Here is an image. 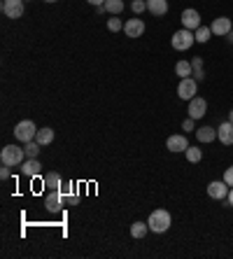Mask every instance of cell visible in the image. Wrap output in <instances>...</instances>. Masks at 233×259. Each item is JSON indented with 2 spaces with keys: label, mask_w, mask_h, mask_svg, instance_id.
<instances>
[{
  "label": "cell",
  "mask_w": 233,
  "mask_h": 259,
  "mask_svg": "<svg viewBox=\"0 0 233 259\" xmlns=\"http://www.w3.org/2000/svg\"><path fill=\"white\" fill-rule=\"evenodd\" d=\"M228 121H233V110H231V112H228Z\"/></svg>",
  "instance_id": "e575fe53"
},
{
  "label": "cell",
  "mask_w": 233,
  "mask_h": 259,
  "mask_svg": "<svg viewBox=\"0 0 233 259\" xmlns=\"http://www.w3.org/2000/svg\"><path fill=\"white\" fill-rule=\"evenodd\" d=\"M103 10H105V12H110L112 17H116V14L124 10V0H105Z\"/></svg>",
  "instance_id": "603a6c76"
},
{
  "label": "cell",
  "mask_w": 233,
  "mask_h": 259,
  "mask_svg": "<svg viewBox=\"0 0 233 259\" xmlns=\"http://www.w3.org/2000/svg\"><path fill=\"white\" fill-rule=\"evenodd\" d=\"M196 119H191V117H187V119L182 121V128L184 131H196V124H194Z\"/></svg>",
  "instance_id": "f1b7e54d"
},
{
  "label": "cell",
  "mask_w": 233,
  "mask_h": 259,
  "mask_svg": "<svg viewBox=\"0 0 233 259\" xmlns=\"http://www.w3.org/2000/svg\"><path fill=\"white\" fill-rule=\"evenodd\" d=\"M201 26V14L196 10H184L182 12V28H189V30H196Z\"/></svg>",
  "instance_id": "8fae6325"
},
{
  "label": "cell",
  "mask_w": 233,
  "mask_h": 259,
  "mask_svg": "<svg viewBox=\"0 0 233 259\" xmlns=\"http://www.w3.org/2000/svg\"><path fill=\"white\" fill-rule=\"evenodd\" d=\"M217 138L221 145H233V121H224L217 128Z\"/></svg>",
  "instance_id": "4fadbf2b"
},
{
  "label": "cell",
  "mask_w": 233,
  "mask_h": 259,
  "mask_svg": "<svg viewBox=\"0 0 233 259\" xmlns=\"http://www.w3.org/2000/svg\"><path fill=\"white\" fill-rule=\"evenodd\" d=\"M147 231H149V224H145V222H133L131 224V236H133V238H145Z\"/></svg>",
  "instance_id": "7402d4cb"
},
{
  "label": "cell",
  "mask_w": 233,
  "mask_h": 259,
  "mask_svg": "<svg viewBox=\"0 0 233 259\" xmlns=\"http://www.w3.org/2000/svg\"><path fill=\"white\" fill-rule=\"evenodd\" d=\"M44 3H59V0H44Z\"/></svg>",
  "instance_id": "d590c367"
},
{
  "label": "cell",
  "mask_w": 233,
  "mask_h": 259,
  "mask_svg": "<svg viewBox=\"0 0 233 259\" xmlns=\"http://www.w3.org/2000/svg\"><path fill=\"white\" fill-rule=\"evenodd\" d=\"M226 199H228V205H233V187L228 189V196H226Z\"/></svg>",
  "instance_id": "d6a6232c"
},
{
  "label": "cell",
  "mask_w": 233,
  "mask_h": 259,
  "mask_svg": "<svg viewBox=\"0 0 233 259\" xmlns=\"http://www.w3.org/2000/svg\"><path fill=\"white\" fill-rule=\"evenodd\" d=\"M208 196L210 199H217V201L226 199L228 196V185L224 180H212L208 185Z\"/></svg>",
  "instance_id": "ba28073f"
},
{
  "label": "cell",
  "mask_w": 233,
  "mask_h": 259,
  "mask_svg": "<svg viewBox=\"0 0 233 259\" xmlns=\"http://www.w3.org/2000/svg\"><path fill=\"white\" fill-rule=\"evenodd\" d=\"M107 30H110V33H119V30H124L122 19H116V17L107 19Z\"/></svg>",
  "instance_id": "4316f807"
},
{
  "label": "cell",
  "mask_w": 233,
  "mask_h": 259,
  "mask_svg": "<svg viewBox=\"0 0 233 259\" xmlns=\"http://www.w3.org/2000/svg\"><path fill=\"white\" fill-rule=\"evenodd\" d=\"M35 140L42 145V147H44V145H51V143H54V131H51L49 126H47V128H37Z\"/></svg>",
  "instance_id": "ffe728a7"
},
{
  "label": "cell",
  "mask_w": 233,
  "mask_h": 259,
  "mask_svg": "<svg viewBox=\"0 0 233 259\" xmlns=\"http://www.w3.org/2000/svg\"><path fill=\"white\" fill-rule=\"evenodd\" d=\"M21 170H24V175H28V178H37V175L42 173V163L37 161V159H26V161L21 163Z\"/></svg>",
  "instance_id": "9a60e30c"
},
{
  "label": "cell",
  "mask_w": 233,
  "mask_h": 259,
  "mask_svg": "<svg viewBox=\"0 0 233 259\" xmlns=\"http://www.w3.org/2000/svg\"><path fill=\"white\" fill-rule=\"evenodd\" d=\"M194 35H196V42L205 45L212 37V30H210V26H198L196 30H194Z\"/></svg>",
  "instance_id": "cb8c5ba5"
},
{
  "label": "cell",
  "mask_w": 233,
  "mask_h": 259,
  "mask_svg": "<svg viewBox=\"0 0 233 259\" xmlns=\"http://www.w3.org/2000/svg\"><path fill=\"white\" fill-rule=\"evenodd\" d=\"M44 187L49 189V192H59L63 187V180L59 173H47L44 175Z\"/></svg>",
  "instance_id": "ac0fdd59"
},
{
  "label": "cell",
  "mask_w": 233,
  "mask_h": 259,
  "mask_svg": "<svg viewBox=\"0 0 233 259\" xmlns=\"http://www.w3.org/2000/svg\"><path fill=\"white\" fill-rule=\"evenodd\" d=\"M175 72L180 75V79L191 77V75H194V66H191V61H178V63H175Z\"/></svg>",
  "instance_id": "d6986e66"
},
{
  "label": "cell",
  "mask_w": 233,
  "mask_h": 259,
  "mask_svg": "<svg viewBox=\"0 0 233 259\" xmlns=\"http://www.w3.org/2000/svg\"><path fill=\"white\" fill-rule=\"evenodd\" d=\"M231 19L228 17H217L212 24H210V30H212V35H228V30H231Z\"/></svg>",
  "instance_id": "7c38bea8"
},
{
  "label": "cell",
  "mask_w": 233,
  "mask_h": 259,
  "mask_svg": "<svg viewBox=\"0 0 233 259\" xmlns=\"http://www.w3.org/2000/svg\"><path fill=\"white\" fill-rule=\"evenodd\" d=\"M191 66H194V75H191V77L196 79V82H198V79L203 82V77H205V72H203V59H201V56H196V59H191Z\"/></svg>",
  "instance_id": "484cf974"
},
{
  "label": "cell",
  "mask_w": 233,
  "mask_h": 259,
  "mask_svg": "<svg viewBox=\"0 0 233 259\" xmlns=\"http://www.w3.org/2000/svg\"><path fill=\"white\" fill-rule=\"evenodd\" d=\"M147 12L154 14V17H166L168 0H147Z\"/></svg>",
  "instance_id": "5bb4252c"
},
{
  "label": "cell",
  "mask_w": 233,
  "mask_h": 259,
  "mask_svg": "<svg viewBox=\"0 0 233 259\" xmlns=\"http://www.w3.org/2000/svg\"><path fill=\"white\" fill-rule=\"evenodd\" d=\"M196 138H198V143H212V140H217V128H212V126L196 128Z\"/></svg>",
  "instance_id": "e0dca14e"
},
{
  "label": "cell",
  "mask_w": 233,
  "mask_h": 259,
  "mask_svg": "<svg viewBox=\"0 0 233 259\" xmlns=\"http://www.w3.org/2000/svg\"><path fill=\"white\" fill-rule=\"evenodd\" d=\"M184 157H187V161H189V163H198L203 159V150H201V147H187Z\"/></svg>",
  "instance_id": "d4e9b609"
},
{
  "label": "cell",
  "mask_w": 233,
  "mask_h": 259,
  "mask_svg": "<svg viewBox=\"0 0 233 259\" xmlns=\"http://www.w3.org/2000/svg\"><path fill=\"white\" fill-rule=\"evenodd\" d=\"M0 10H3V14L7 19H21L26 12V3L24 0H3Z\"/></svg>",
  "instance_id": "5b68a950"
},
{
  "label": "cell",
  "mask_w": 233,
  "mask_h": 259,
  "mask_svg": "<svg viewBox=\"0 0 233 259\" xmlns=\"http://www.w3.org/2000/svg\"><path fill=\"white\" fill-rule=\"evenodd\" d=\"M187 112H189L191 119H201V117H205V112H208V101H205V98H201V96H194L189 101Z\"/></svg>",
  "instance_id": "52a82bcc"
},
{
  "label": "cell",
  "mask_w": 233,
  "mask_h": 259,
  "mask_svg": "<svg viewBox=\"0 0 233 259\" xmlns=\"http://www.w3.org/2000/svg\"><path fill=\"white\" fill-rule=\"evenodd\" d=\"M196 42V35H194V30L189 28H180L172 33V49H178V52H187V49H191V45Z\"/></svg>",
  "instance_id": "3957f363"
},
{
  "label": "cell",
  "mask_w": 233,
  "mask_h": 259,
  "mask_svg": "<svg viewBox=\"0 0 233 259\" xmlns=\"http://www.w3.org/2000/svg\"><path fill=\"white\" fill-rule=\"evenodd\" d=\"M44 205H47V210L49 212H59L63 208V194L61 192H49V196H47Z\"/></svg>",
  "instance_id": "2e32d148"
},
{
  "label": "cell",
  "mask_w": 233,
  "mask_h": 259,
  "mask_svg": "<svg viewBox=\"0 0 233 259\" xmlns=\"http://www.w3.org/2000/svg\"><path fill=\"white\" fill-rule=\"evenodd\" d=\"M224 182H226L228 187H233V166H228V168L224 170Z\"/></svg>",
  "instance_id": "f546056e"
},
{
  "label": "cell",
  "mask_w": 233,
  "mask_h": 259,
  "mask_svg": "<svg viewBox=\"0 0 233 259\" xmlns=\"http://www.w3.org/2000/svg\"><path fill=\"white\" fill-rule=\"evenodd\" d=\"M10 168H12V166L3 163V168H0V178H3V180H7V178H10Z\"/></svg>",
  "instance_id": "4dcf8cb0"
},
{
  "label": "cell",
  "mask_w": 233,
  "mask_h": 259,
  "mask_svg": "<svg viewBox=\"0 0 233 259\" xmlns=\"http://www.w3.org/2000/svg\"><path fill=\"white\" fill-rule=\"evenodd\" d=\"M89 5H96V7H103L105 5V0H86Z\"/></svg>",
  "instance_id": "1f68e13d"
},
{
  "label": "cell",
  "mask_w": 233,
  "mask_h": 259,
  "mask_svg": "<svg viewBox=\"0 0 233 259\" xmlns=\"http://www.w3.org/2000/svg\"><path fill=\"white\" fill-rule=\"evenodd\" d=\"M37 136V126L33 119H24L19 121L17 126H14V138L19 140V143H28V140H35Z\"/></svg>",
  "instance_id": "277c9868"
},
{
  "label": "cell",
  "mask_w": 233,
  "mask_h": 259,
  "mask_svg": "<svg viewBox=\"0 0 233 259\" xmlns=\"http://www.w3.org/2000/svg\"><path fill=\"white\" fill-rule=\"evenodd\" d=\"M147 224H149V231H154V234H166V231L170 229V224H172L170 212L163 210V208H159V210H154L152 215H149Z\"/></svg>",
  "instance_id": "6da1fadb"
},
{
  "label": "cell",
  "mask_w": 233,
  "mask_h": 259,
  "mask_svg": "<svg viewBox=\"0 0 233 259\" xmlns=\"http://www.w3.org/2000/svg\"><path fill=\"white\" fill-rule=\"evenodd\" d=\"M166 147L170 152H187V147H189V140H187V136L184 133H175V136H170V138L166 140Z\"/></svg>",
  "instance_id": "9c48e42d"
},
{
  "label": "cell",
  "mask_w": 233,
  "mask_h": 259,
  "mask_svg": "<svg viewBox=\"0 0 233 259\" xmlns=\"http://www.w3.org/2000/svg\"><path fill=\"white\" fill-rule=\"evenodd\" d=\"M131 10H133L135 14L145 12V10H147V0H133V3H131Z\"/></svg>",
  "instance_id": "83f0119b"
},
{
  "label": "cell",
  "mask_w": 233,
  "mask_h": 259,
  "mask_svg": "<svg viewBox=\"0 0 233 259\" xmlns=\"http://www.w3.org/2000/svg\"><path fill=\"white\" fill-rule=\"evenodd\" d=\"M0 161L7 163V166H21V163L26 161L24 147H19V145H5V147L0 150Z\"/></svg>",
  "instance_id": "7a4b0ae2"
},
{
  "label": "cell",
  "mask_w": 233,
  "mask_h": 259,
  "mask_svg": "<svg viewBox=\"0 0 233 259\" xmlns=\"http://www.w3.org/2000/svg\"><path fill=\"white\" fill-rule=\"evenodd\" d=\"M228 42H231V45H233V28H231V30H228Z\"/></svg>",
  "instance_id": "836d02e7"
},
{
  "label": "cell",
  "mask_w": 233,
  "mask_h": 259,
  "mask_svg": "<svg viewBox=\"0 0 233 259\" xmlns=\"http://www.w3.org/2000/svg\"><path fill=\"white\" fill-rule=\"evenodd\" d=\"M40 147H42V145L37 143V140H28V143H24L26 159H37V154H40Z\"/></svg>",
  "instance_id": "44dd1931"
},
{
  "label": "cell",
  "mask_w": 233,
  "mask_h": 259,
  "mask_svg": "<svg viewBox=\"0 0 233 259\" xmlns=\"http://www.w3.org/2000/svg\"><path fill=\"white\" fill-rule=\"evenodd\" d=\"M124 33H126V37H140L145 33V21L142 19H129L124 24Z\"/></svg>",
  "instance_id": "30bf717a"
},
{
  "label": "cell",
  "mask_w": 233,
  "mask_h": 259,
  "mask_svg": "<svg viewBox=\"0 0 233 259\" xmlns=\"http://www.w3.org/2000/svg\"><path fill=\"white\" fill-rule=\"evenodd\" d=\"M24 3H26V0H24Z\"/></svg>",
  "instance_id": "8d00e7d4"
},
{
  "label": "cell",
  "mask_w": 233,
  "mask_h": 259,
  "mask_svg": "<svg viewBox=\"0 0 233 259\" xmlns=\"http://www.w3.org/2000/svg\"><path fill=\"white\" fill-rule=\"evenodd\" d=\"M196 89H198L196 79L184 77V79H180V84H178V96L182 98V101H191V98L196 96Z\"/></svg>",
  "instance_id": "8992f818"
}]
</instances>
